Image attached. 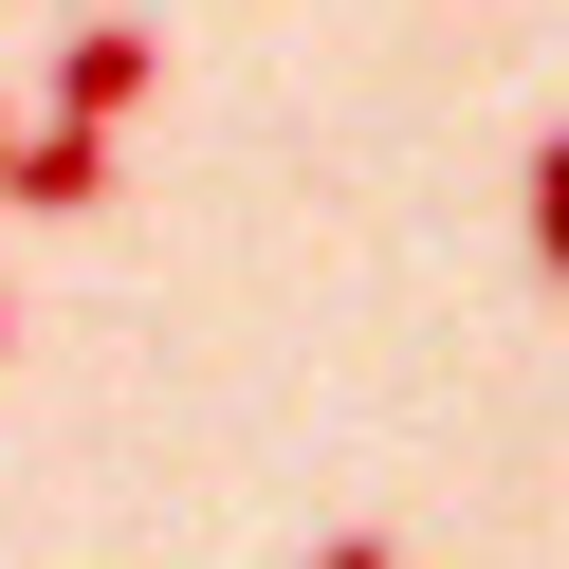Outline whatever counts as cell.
Instances as JSON below:
<instances>
[{
	"label": "cell",
	"instance_id": "cell-5",
	"mask_svg": "<svg viewBox=\"0 0 569 569\" xmlns=\"http://www.w3.org/2000/svg\"><path fill=\"white\" fill-rule=\"evenodd\" d=\"M0 148H19V129H0Z\"/></svg>",
	"mask_w": 569,
	"mask_h": 569
},
{
	"label": "cell",
	"instance_id": "cell-4",
	"mask_svg": "<svg viewBox=\"0 0 569 569\" xmlns=\"http://www.w3.org/2000/svg\"><path fill=\"white\" fill-rule=\"evenodd\" d=\"M312 569H405V532H331V551H312Z\"/></svg>",
	"mask_w": 569,
	"mask_h": 569
},
{
	"label": "cell",
	"instance_id": "cell-3",
	"mask_svg": "<svg viewBox=\"0 0 569 569\" xmlns=\"http://www.w3.org/2000/svg\"><path fill=\"white\" fill-rule=\"evenodd\" d=\"M532 276L569 295V129H532Z\"/></svg>",
	"mask_w": 569,
	"mask_h": 569
},
{
	"label": "cell",
	"instance_id": "cell-1",
	"mask_svg": "<svg viewBox=\"0 0 569 569\" xmlns=\"http://www.w3.org/2000/svg\"><path fill=\"white\" fill-rule=\"evenodd\" d=\"M148 92H166V38H148V19H92V38L56 56V129H129Z\"/></svg>",
	"mask_w": 569,
	"mask_h": 569
},
{
	"label": "cell",
	"instance_id": "cell-2",
	"mask_svg": "<svg viewBox=\"0 0 569 569\" xmlns=\"http://www.w3.org/2000/svg\"><path fill=\"white\" fill-rule=\"evenodd\" d=\"M0 202H19V221H74V202H111V129H19V148H0Z\"/></svg>",
	"mask_w": 569,
	"mask_h": 569
}]
</instances>
